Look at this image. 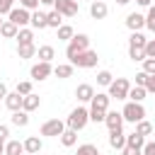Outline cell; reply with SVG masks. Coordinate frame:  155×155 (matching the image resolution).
Returning a JSON list of instances; mask_svg holds the SVG:
<instances>
[{"mask_svg": "<svg viewBox=\"0 0 155 155\" xmlns=\"http://www.w3.org/2000/svg\"><path fill=\"white\" fill-rule=\"evenodd\" d=\"M15 39L19 41V46H27V44H34V31L24 27V29H19V31H17V36H15Z\"/></svg>", "mask_w": 155, "mask_h": 155, "instance_id": "obj_25", "label": "cell"}, {"mask_svg": "<svg viewBox=\"0 0 155 155\" xmlns=\"http://www.w3.org/2000/svg\"><path fill=\"white\" fill-rule=\"evenodd\" d=\"M56 34H58V39H61V41H70V39L75 36V31H73V27H70V24H61V27L56 29Z\"/></svg>", "mask_w": 155, "mask_h": 155, "instance_id": "obj_29", "label": "cell"}, {"mask_svg": "<svg viewBox=\"0 0 155 155\" xmlns=\"http://www.w3.org/2000/svg\"><path fill=\"white\" fill-rule=\"evenodd\" d=\"M46 24H48V27H53V29H58V27L63 24V15H61V12H56V10L46 12Z\"/></svg>", "mask_w": 155, "mask_h": 155, "instance_id": "obj_27", "label": "cell"}, {"mask_svg": "<svg viewBox=\"0 0 155 155\" xmlns=\"http://www.w3.org/2000/svg\"><path fill=\"white\" fill-rule=\"evenodd\" d=\"M17 56H19V58H31V56H36V46H34V44L17 46Z\"/></svg>", "mask_w": 155, "mask_h": 155, "instance_id": "obj_31", "label": "cell"}, {"mask_svg": "<svg viewBox=\"0 0 155 155\" xmlns=\"http://www.w3.org/2000/svg\"><path fill=\"white\" fill-rule=\"evenodd\" d=\"M2 22H5V19H0V24H2Z\"/></svg>", "mask_w": 155, "mask_h": 155, "instance_id": "obj_55", "label": "cell"}, {"mask_svg": "<svg viewBox=\"0 0 155 155\" xmlns=\"http://www.w3.org/2000/svg\"><path fill=\"white\" fill-rule=\"evenodd\" d=\"M109 145L114 150H124L126 148V133L119 128V131H109Z\"/></svg>", "mask_w": 155, "mask_h": 155, "instance_id": "obj_13", "label": "cell"}, {"mask_svg": "<svg viewBox=\"0 0 155 155\" xmlns=\"http://www.w3.org/2000/svg\"><path fill=\"white\" fill-rule=\"evenodd\" d=\"M22 155H29V153H22Z\"/></svg>", "mask_w": 155, "mask_h": 155, "instance_id": "obj_53", "label": "cell"}, {"mask_svg": "<svg viewBox=\"0 0 155 155\" xmlns=\"http://www.w3.org/2000/svg\"><path fill=\"white\" fill-rule=\"evenodd\" d=\"M145 145V136H140V133H128L126 136V148H133V150H140Z\"/></svg>", "mask_w": 155, "mask_h": 155, "instance_id": "obj_19", "label": "cell"}, {"mask_svg": "<svg viewBox=\"0 0 155 155\" xmlns=\"http://www.w3.org/2000/svg\"><path fill=\"white\" fill-rule=\"evenodd\" d=\"M0 155H5V143H0Z\"/></svg>", "mask_w": 155, "mask_h": 155, "instance_id": "obj_51", "label": "cell"}, {"mask_svg": "<svg viewBox=\"0 0 155 155\" xmlns=\"http://www.w3.org/2000/svg\"><path fill=\"white\" fill-rule=\"evenodd\" d=\"M136 133H140V136H150V133H153V124L145 121V119L138 121V124H136Z\"/></svg>", "mask_w": 155, "mask_h": 155, "instance_id": "obj_35", "label": "cell"}, {"mask_svg": "<svg viewBox=\"0 0 155 155\" xmlns=\"http://www.w3.org/2000/svg\"><path fill=\"white\" fill-rule=\"evenodd\" d=\"M104 124H107L109 131H119V128L124 126V116H121V111H107Z\"/></svg>", "mask_w": 155, "mask_h": 155, "instance_id": "obj_11", "label": "cell"}, {"mask_svg": "<svg viewBox=\"0 0 155 155\" xmlns=\"http://www.w3.org/2000/svg\"><path fill=\"white\" fill-rule=\"evenodd\" d=\"M97 61H99V56H97V51H92V48H87V51H82V53H78L73 61H70V65L73 68H94L97 65Z\"/></svg>", "mask_w": 155, "mask_h": 155, "instance_id": "obj_5", "label": "cell"}, {"mask_svg": "<svg viewBox=\"0 0 155 155\" xmlns=\"http://www.w3.org/2000/svg\"><path fill=\"white\" fill-rule=\"evenodd\" d=\"M63 131H65V124H63L61 119H48V121L41 126V136H48V138H58Z\"/></svg>", "mask_w": 155, "mask_h": 155, "instance_id": "obj_8", "label": "cell"}, {"mask_svg": "<svg viewBox=\"0 0 155 155\" xmlns=\"http://www.w3.org/2000/svg\"><path fill=\"white\" fill-rule=\"evenodd\" d=\"M5 107H7L10 111H19V109H22V94H17V92H7V97H5Z\"/></svg>", "mask_w": 155, "mask_h": 155, "instance_id": "obj_18", "label": "cell"}, {"mask_svg": "<svg viewBox=\"0 0 155 155\" xmlns=\"http://www.w3.org/2000/svg\"><path fill=\"white\" fill-rule=\"evenodd\" d=\"M136 2H138V5H143V7H150V5H153V0H136Z\"/></svg>", "mask_w": 155, "mask_h": 155, "instance_id": "obj_50", "label": "cell"}, {"mask_svg": "<svg viewBox=\"0 0 155 155\" xmlns=\"http://www.w3.org/2000/svg\"><path fill=\"white\" fill-rule=\"evenodd\" d=\"M5 97H7V85H5V82H0V99L5 102Z\"/></svg>", "mask_w": 155, "mask_h": 155, "instance_id": "obj_48", "label": "cell"}, {"mask_svg": "<svg viewBox=\"0 0 155 155\" xmlns=\"http://www.w3.org/2000/svg\"><path fill=\"white\" fill-rule=\"evenodd\" d=\"M12 2H15V0H0V17H2V15H10V10L15 7Z\"/></svg>", "mask_w": 155, "mask_h": 155, "instance_id": "obj_40", "label": "cell"}, {"mask_svg": "<svg viewBox=\"0 0 155 155\" xmlns=\"http://www.w3.org/2000/svg\"><path fill=\"white\" fill-rule=\"evenodd\" d=\"M24 153V145L19 143V140H10V143H5V155H22Z\"/></svg>", "mask_w": 155, "mask_h": 155, "instance_id": "obj_30", "label": "cell"}, {"mask_svg": "<svg viewBox=\"0 0 155 155\" xmlns=\"http://www.w3.org/2000/svg\"><path fill=\"white\" fill-rule=\"evenodd\" d=\"M29 75H31V80H46L48 75H53V65L51 63H36V65H31V70H29Z\"/></svg>", "mask_w": 155, "mask_h": 155, "instance_id": "obj_10", "label": "cell"}, {"mask_svg": "<svg viewBox=\"0 0 155 155\" xmlns=\"http://www.w3.org/2000/svg\"><path fill=\"white\" fill-rule=\"evenodd\" d=\"M145 27H148L150 31H155V5H150V7H148V15H145Z\"/></svg>", "mask_w": 155, "mask_h": 155, "instance_id": "obj_37", "label": "cell"}, {"mask_svg": "<svg viewBox=\"0 0 155 155\" xmlns=\"http://www.w3.org/2000/svg\"><path fill=\"white\" fill-rule=\"evenodd\" d=\"M87 121H90V109L75 107V109L68 114V119H65V128H70V131H82V128L87 126Z\"/></svg>", "mask_w": 155, "mask_h": 155, "instance_id": "obj_2", "label": "cell"}, {"mask_svg": "<svg viewBox=\"0 0 155 155\" xmlns=\"http://www.w3.org/2000/svg\"><path fill=\"white\" fill-rule=\"evenodd\" d=\"M143 51H145V58H155V39H148Z\"/></svg>", "mask_w": 155, "mask_h": 155, "instance_id": "obj_41", "label": "cell"}, {"mask_svg": "<svg viewBox=\"0 0 155 155\" xmlns=\"http://www.w3.org/2000/svg\"><path fill=\"white\" fill-rule=\"evenodd\" d=\"M128 90H131V82L126 78H116V80H111L107 94L114 97V99H128Z\"/></svg>", "mask_w": 155, "mask_h": 155, "instance_id": "obj_6", "label": "cell"}, {"mask_svg": "<svg viewBox=\"0 0 155 155\" xmlns=\"http://www.w3.org/2000/svg\"><path fill=\"white\" fill-rule=\"evenodd\" d=\"M140 155H155V140H148V143L140 148Z\"/></svg>", "mask_w": 155, "mask_h": 155, "instance_id": "obj_43", "label": "cell"}, {"mask_svg": "<svg viewBox=\"0 0 155 155\" xmlns=\"http://www.w3.org/2000/svg\"><path fill=\"white\" fill-rule=\"evenodd\" d=\"M39 155H41V153H39Z\"/></svg>", "mask_w": 155, "mask_h": 155, "instance_id": "obj_57", "label": "cell"}, {"mask_svg": "<svg viewBox=\"0 0 155 155\" xmlns=\"http://www.w3.org/2000/svg\"><path fill=\"white\" fill-rule=\"evenodd\" d=\"M29 24L34 27V29H46L48 24H46V12H39V10H34L31 12V19H29Z\"/></svg>", "mask_w": 155, "mask_h": 155, "instance_id": "obj_22", "label": "cell"}, {"mask_svg": "<svg viewBox=\"0 0 155 155\" xmlns=\"http://www.w3.org/2000/svg\"><path fill=\"white\" fill-rule=\"evenodd\" d=\"M143 73L155 75V58H145V61H143Z\"/></svg>", "mask_w": 155, "mask_h": 155, "instance_id": "obj_39", "label": "cell"}, {"mask_svg": "<svg viewBox=\"0 0 155 155\" xmlns=\"http://www.w3.org/2000/svg\"><path fill=\"white\" fill-rule=\"evenodd\" d=\"M22 145H24V153H29V155H39L41 153V138L39 136H29Z\"/></svg>", "mask_w": 155, "mask_h": 155, "instance_id": "obj_17", "label": "cell"}, {"mask_svg": "<svg viewBox=\"0 0 155 155\" xmlns=\"http://www.w3.org/2000/svg\"><path fill=\"white\" fill-rule=\"evenodd\" d=\"M36 56H39L41 63H51V61L56 58V51H53V46L46 44V46H39V48H36Z\"/></svg>", "mask_w": 155, "mask_h": 155, "instance_id": "obj_21", "label": "cell"}, {"mask_svg": "<svg viewBox=\"0 0 155 155\" xmlns=\"http://www.w3.org/2000/svg\"><path fill=\"white\" fill-rule=\"evenodd\" d=\"M53 10L61 12L63 17H75L78 10H80V2H73V0H56V2H53Z\"/></svg>", "mask_w": 155, "mask_h": 155, "instance_id": "obj_9", "label": "cell"}, {"mask_svg": "<svg viewBox=\"0 0 155 155\" xmlns=\"http://www.w3.org/2000/svg\"><path fill=\"white\" fill-rule=\"evenodd\" d=\"M56 0H39V5H46V7H53Z\"/></svg>", "mask_w": 155, "mask_h": 155, "instance_id": "obj_49", "label": "cell"}, {"mask_svg": "<svg viewBox=\"0 0 155 155\" xmlns=\"http://www.w3.org/2000/svg\"><path fill=\"white\" fill-rule=\"evenodd\" d=\"M116 2H119V5H128L131 0H116Z\"/></svg>", "mask_w": 155, "mask_h": 155, "instance_id": "obj_52", "label": "cell"}, {"mask_svg": "<svg viewBox=\"0 0 155 155\" xmlns=\"http://www.w3.org/2000/svg\"><path fill=\"white\" fill-rule=\"evenodd\" d=\"M73 2H80V0H73Z\"/></svg>", "mask_w": 155, "mask_h": 155, "instance_id": "obj_54", "label": "cell"}, {"mask_svg": "<svg viewBox=\"0 0 155 155\" xmlns=\"http://www.w3.org/2000/svg\"><path fill=\"white\" fill-rule=\"evenodd\" d=\"M7 136H10V128H7L5 124H0V143H5V140H7Z\"/></svg>", "mask_w": 155, "mask_h": 155, "instance_id": "obj_46", "label": "cell"}, {"mask_svg": "<svg viewBox=\"0 0 155 155\" xmlns=\"http://www.w3.org/2000/svg\"><path fill=\"white\" fill-rule=\"evenodd\" d=\"M73 70H75V68H73L70 63H58V65L53 68V75H56V78H70Z\"/></svg>", "mask_w": 155, "mask_h": 155, "instance_id": "obj_28", "label": "cell"}, {"mask_svg": "<svg viewBox=\"0 0 155 155\" xmlns=\"http://www.w3.org/2000/svg\"><path fill=\"white\" fill-rule=\"evenodd\" d=\"M7 17H10L7 22H12L17 29H24V27L29 24V19H31V12H29V10H24V7H12Z\"/></svg>", "mask_w": 155, "mask_h": 155, "instance_id": "obj_7", "label": "cell"}, {"mask_svg": "<svg viewBox=\"0 0 155 155\" xmlns=\"http://www.w3.org/2000/svg\"><path fill=\"white\" fill-rule=\"evenodd\" d=\"M111 80H114V75H111L109 70H99V73H97V82H99L102 87H109Z\"/></svg>", "mask_w": 155, "mask_h": 155, "instance_id": "obj_34", "label": "cell"}, {"mask_svg": "<svg viewBox=\"0 0 155 155\" xmlns=\"http://www.w3.org/2000/svg\"><path fill=\"white\" fill-rule=\"evenodd\" d=\"M121 155H140V150H133V148H124Z\"/></svg>", "mask_w": 155, "mask_h": 155, "instance_id": "obj_47", "label": "cell"}, {"mask_svg": "<svg viewBox=\"0 0 155 155\" xmlns=\"http://www.w3.org/2000/svg\"><path fill=\"white\" fill-rule=\"evenodd\" d=\"M145 80H148V73H143V70H140V73H136V85H138V87H143V85H145Z\"/></svg>", "mask_w": 155, "mask_h": 155, "instance_id": "obj_45", "label": "cell"}, {"mask_svg": "<svg viewBox=\"0 0 155 155\" xmlns=\"http://www.w3.org/2000/svg\"><path fill=\"white\" fill-rule=\"evenodd\" d=\"M121 116H124V121L138 124V121L145 119V109H143V104H138V102H126V107L121 109Z\"/></svg>", "mask_w": 155, "mask_h": 155, "instance_id": "obj_4", "label": "cell"}, {"mask_svg": "<svg viewBox=\"0 0 155 155\" xmlns=\"http://www.w3.org/2000/svg\"><path fill=\"white\" fill-rule=\"evenodd\" d=\"M90 48V36L87 34H75L70 41H68V48H65V56L73 61L78 53H82V51H87Z\"/></svg>", "mask_w": 155, "mask_h": 155, "instance_id": "obj_3", "label": "cell"}, {"mask_svg": "<svg viewBox=\"0 0 155 155\" xmlns=\"http://www.w3.org/2000/svg\"><path fill=\"white\" fill-rule=\"evenodd\" d=\"M145 94H148V92H145V87H138V85H133V87L128 90V102H138V104H140V102L145 99Z\"/></svg>", "mask_w": 155, "mask_h": 155, "instance_id": "obj_26", "label": "cell"}, {"mask_svg": "<svg viewBox=\"0 0 155 155\" xmlns=\"http://www.w3.org/2000/svg\"><path fill=\"white\" fill-rule=\"evenodd\" d=\"M143 87H145V92H153L155 94V75H148V80H145Z\"/></svg>", "mask_w": 155, "mask_h": 155, "instance_id": "obj_44", "label": "cell"}, {"mask_svg": "<svg viewBox=\"0 0 155 155\" xmlns=\"http://www.w3.org/2000/svg\"><path fill=\"white\" fill-rule=\"evenodd\" d=\"M17 94H22V97H27V94H31V82L29 80H22V82H17V90H15Z\"/></svg>", "mask_w": 155, "mask_h": 155, "instance_id": "obj_36", "label": "cell"}, {"mask_svg": "<svg viewBox=\"0 0 155 155\" xmlns=\"http://www.w3.org/2000/svg\"><path fill=\"white\" fill-rule=\"evenodd\" d=\"M58 138H61V143H63L65 148H73V145L78 143V131H70V128H65V131H63Z\"/></svg>", "mask_w": 155, "mask_h": 155, "instance_id": "obj_24", "label": "cell"}, {"mask_svg": "<svg viewBox=\"0 0 155 155\" xmlns=\"http://www.w3.org/2000/svg\"><path fill=\"white\" fill-rule=\"evenodd\" d=\"M109 94L107 92H94V97H92V102H90V121H94V124H99V121H104V116H107V111H109Z\"/></svg>", "mask_w": 155, "mask_h": 155, "instance_id": "obj_1", "label": "cell"}, {"mask_svg": "<svg viewBox=\"0 0 155 155\" xmlns=\"http://www.w3.org/2000/svg\"><path fill=\"white\" fill-rule=\"evenodd\" d=\"M145 44H148V39L143 36V31H131V36H128V48H145Z\"/></svg>", "mask_w": 155, "mask_h": 155, "instance_id": "obj_20", "label": "cell"}, {"mask_svg": "<svg viewBox=\"0 0 155 155\" xmlns=\"http://www.w3.org/2000/svg\"><path fill=\"white\" fill-rule=\"evenodd\" d=\"M92 2H97V0H92Z\"/></svg>", "mask_w": 155, "mask_h": 155, "instance_id": "obj_56", "label": "cell"}, {"mask_svg": "<svg viewBox=\"0 0 155 155\" xmlns=\"http://www.w3.org/2000/svg\"><path fill=\"white\" fill-rule=\"evenodd\" d=\"M12 124H15V126H27V124H29V114L22 111V109H19V111H12Z\"/></svg>", "mask_w": 155, "mask_h": 155, "instance_id": "obj_32", "label": "cell"}, {"mask_svg": "<svg viewBox=\"0 0 155 155\" xmlns=\"http://www.w3.org/2000/svg\"><path fill=\"white\" fill-rule=\"evenodd\" d=\"M19 7H24V10H39V0H19Z\"/></svg>", "mask_w": 155, "mask_h": 155, "instance_id": "obj_42", "label": "cell"}, {"mask_svg": "<svg viewBox=\"0 0 155 155\" xmlns=\"http://www.w3.org/2000/svg\"><path fill=\"white\" fill-rule=\"evenodd\" d=\"M126 27H128L131 31H140V29L145 27V17H143L140 12H131V15L126 17Z\"/></svg>", "mask_w": 155, "mask_h": 155, "instance_id": "obj_12", "label": "cell"}, {"mask_svg": "<svg viewBox=\"0 0 155 155\" xmlns=\"http://www.w3.org/2000/svg\"><path fill=\"white\" fill-rule=\"evenodd\" d=\"M39 104H41V97L39 94H27V97H22V111H34V109H39Z\"/></svg>", "mask_w": 155, "mask_h": 155, "instance_id": "obj_16", "label": "cell"}, {"mask_svg": "<svg viewBox=\"0 0 155 155\" xmlns=\"http://www.w3.org/2000/svg\"><path fill=\"white\" fill-rule=\"evenodd\" d=\"M17 31H19V29H17L12 22H7V19L0 24V36H2V39H15V36H17Z\"/></svg>", "mask_w": 155, "mask_h": 155, "instance_id": "obj_23", "label": "cell"}, {"mask_svg": "<svg viewBox=\"0 0 155 155\" xmlns=\"http://www.w3.org/2000/svg\"><path fill=\"white\" fill-rule=\"evenodd\" d=\"M90 15H92V19H104V17L109 15V7H107V2H104V0H97V2H92V5H90Z\"/></svg>", "mask_w": 155, "mask_h": 155, "instance_id": "obj_14", "label": "cell"}, {"mask_svg": "<svg viewBox=\"0 0 155 155\" xmlns=\"http://www.w3.org/2000/svg\"><path fill=\"white\" fill-rule=\"evenodd\" d=\"M75 155H99V150L92 143H82V145H78V153Z\"/></svg>", "mask_w": 155, "mask_h": 155, "instance_id": "obj_33", "label": "cell"}, {"mask_svg": "<svg viewBox=\"0 0 155 155\" xmlns=\"http://www.w3.org/2000/svg\"><path fill=\"white\" fill-rule=\"evenodd\" d=\"M128 56H131V61H145V51L143 48H128Z\"/></svg>", "mask_w": 155, "mask_h": 155, "instance_id": "obj_38", "label": "cell"}, {"mask_svg": "<svg viewBox=\"0 0 155 155\" xmlns=\"http://www.w3.org/2000/svg\"><path fill=\"white\" fill-rule=\"evenodd\" d=\"M75 97H78V102H92V97H94V87L87 85V82H82V85H78Z\"/></svg>", "mask_w": 155, "mask_h": 155, "instance_id": "obj_15", "label": "cell"}]
</instances>
